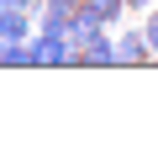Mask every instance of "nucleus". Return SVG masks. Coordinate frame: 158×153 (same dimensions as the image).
I'll use <instances>...</instances> for the list:
<instances>
[{
    "mask_svg": "<svg viewBox=\"0 0 158 153\" xmlns=\"http://www.w3.org/2000/svg\"><path fill=\"white\" fill-rule=\"evenodd\" d=\"M32 69H74V48L63 32H32Z\"/></svg>",
    "mask_w": 158,
    "mask_h": 153,
    "instance_id": "f257e3e1",
    "label": "nucleus"
},
{
    "mask_svg": "<svg viewBox=\"0 0 158 153\" xmlns=\"http://www.w3.org/2000/svg\"><path fill=\"white\" fill-rule=\"evenodd\" d=\"M32 32H37V11L0 6V42H32Z\"/></svg>",
    "mask_w": 158,
    "mask_h": 153,
    "instance_id": "f03ea898",
    "label": "nucleus"
},
{
    "mask_svg": "<svg viewBox=\"0 0 158 153\" xmlns=\"http://www.w3.org/2000/svg\"><path fill=\"white\" fill-rule=\"evenodd\" d=\"M153 48H148V32H116V63H148Z\"/></svg>",
    "mask_w": 158,
    "mask_h": 153,
    "instance_id": "7ed1b4c3",
    "label": "nucleus"
},
{
    "mask_svg": "<svg viewBox=\"0 0 158 153\" xmlns=\"http://www.w3.org/2000/svg\"><path fill=\"white\" fill-rule=\"evenodd\" d=\"M27 63H32L27 42H0V69H27Z\"/></svg>",
    "mask_w": 158,
    "mask_h": 153,
    "instance_id": "20e7f679",
    "label": "nucleus"
},
{
    "mask_svg": "<svg viewBox=\"0 0 158 153\" xmlns=\"http://www.w3.org/2000/svg\"><path fill=\"white\" fill-rule=\"evenodd\" d=\"M142 32H148V48H153V58H158V11L148 16V27H142Z\"/></svg>",
    "mask_w": 158,
    "mask_h": 153,
    "instance_id": "39448f33",
    "label": "nucleus"
},
{
    "mask_svg": "<svg viewBox=\"0 0 158 153\" xmlns=\"http://www.w3.org/2000/svg\"><path fill=\"white\" fill-rule=\"evenodd\" d=\"M142 6H158V0H127V11H142Z\"/></svg>",
    "mask_w": 158,
    "mask_h": 153,
    "instance_id": "423d86ee",
    "label": "nucleus"
},
{
    "mask_svg": "<svg viewBox=\"0 0 158 153\" xmlns=\"http://www.w3.org/2000/svg\"><path fill=\"white\" fill-rule=\"evenodd\" d=\"M63 6H85V0H63Z\"/></svg>",
    "mask_w": 158,
    "mask_h": 153,
    "instance_id": "0eeeda50",
    "label": "nucleus"
}]
</instances>
